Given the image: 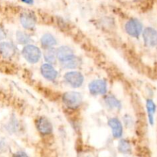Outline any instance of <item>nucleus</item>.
<instances>
[{
	"label": "nucleus",
	"instance_id": "0eeeda50",
	"mask_svg": "<svg viewBox=\"0 0 157 157\" xmlns=\"http://www.w3.org/2000/svg\"><path fill=\"white\" fill-rule=\"evenodd\" d=\"M36 127L38 131L43 135L50 134L52 132V124L45 117H40L37 120Z\"/></svg>",
	"mask_w": 157,
	"mask_h": 157
},
{
	"label": "nucleus",
	"instance_id": "ddd939ff",
	"mask_svg": "<svg viewBox=\"0 0 157 157\" xmlns=\"http://www.w3.org/2000/svg\"><path fill=\"white\" fill-rule=\"evenodd\" d=\"M41 43L44 47L47 48H51L52 46L56 44V39L53 35H50V34H45L41 37Z\"/></svg>",
	"mask_w": 157,
	"mask_h": 157
},
{
	"label": "nucleus",
	"instance_id": "6ab92c4d",
	"mask_svg": "<svg viewBox=\"0 0 157 157\" xmlns=\"http://www.w3.org/2000/svg\"><path fill=\"white\" fill-rule=\"evenodd\" d=\"M16 39L19 44H28L31 41V38L28 34L22 32H18L16 33Z\"/></svg>",
	"mask_w": 157,
	"mask_h": 157
},
{
	"label": "nucleus",
	"instance_id": "2eb2a0df",
	"mask_svg": "<svg viewBox=\"0 0 157 157\" xmlns=\"http://www.w3.org/2000/svg\"><path fill=\"white\" fill-rule=\"evenodd\" d=\"M105 103L110 108H116V109H121V104L116 98L113 96H107L105 98Z\"/></svg>",
	"mask_w": 157,
	"mask_h": 157
},
{
	"label": "nucleus",
	"instance_id": "4468645a",
	"mask_svg": "<svg viewBox=\"0 0 157 157\" xmlns=\"http://www.w3.org/2000/svg\"><path fill=\"white\" fill-rule=\"evenodd\" d=\"M147 113H148L149 121H150V124H153V117H154V113L156 112V105L152 100L149 99L147 101Z\"/></svg>",
	"mask_w": 157,
	"mask_h": 157
},
{
	"label": "nucleus",
	"instance_id": "f3484780",
	"mask_svg": "<svg viewBox=\"0 0 157 157\" xmlns=\"http://www.w3.org/2000/svg\"><path fill=\"white\" fill-rule=\"evenodd\" d=\"M63 66L67 68H76L79 65V60L74 55L62 62Z\"/></svg>",
	"mask_w": 157,
	"mask_h": 157
},
{
	"label": "nucleus",
	"instance_id": "f8f14e48",
	"mask_svg": "<svg viewBox=\"0 0 157 157\" xmlns=\"http://www.w3.org/2000/svg\"><path fill=\"white\" fill-rule=\"evenodd\" d=\"M57 58H58L61 63L64 62L67 59L70 58L71 57L74 56L73 51L67 46H62L60 47L57 50Z\"/></svg>",
	"mask_w": 157,
	"mask_h": 157
},
{
	"label": "nucleus",
	"instance_id": "20e7f679",
	"mask_svg": "<svg viewBox=\"0 0 157 157\" xmlns=\"http://www.w3.org/2000/svg\"><path fill=\"white\" fill-rule=\"evenodd\" d=\"M64 80L71 87H79L84 82V77L78 71H70L64 75Z\"/></svg>",
	"mask_w": 157,
	"mask_h": 157
},
{
	"label": "nucleus",
	"instance_id": "6e6552de",
	"mask_svg": "<svg viewBox=\"0 0 157 157\" xmlns=\"http://www.w3.org/2000/svg\"><path fill=\"white\" fill-rule=\"evenodd\" d=\"M20 22L25 29H32L35 27L36 19H35L34 15L29 13V12H25V13L21 14L20 16Z\"/></svg>",
	"mask_w": 157,
	"mask_h": 157
},
{
	"label": "nucleus",
	"instance_id": "423d86ee",
	"mask_svg": "<svg viewBox=\"0 0 157 157\" xmlns=\"http://www.w3.org/2000/svg\"><path fill=\"white\" fill-rule=\"evenodd\" d=\"M145 44L150 47L157 45V31L153 28H147L143 34Z\"/></svg>",
	"mask_w": 157,
	"mask_h": 157
},
{
	"label": "nucleus",
	"instance_id": "9b49d317",
	"mask_svg": "<svg viewBox=\"0 0 157 157\" xmlns=\"http://www.w3.org/2000/svg\"><path fill=\"white\" fill-rule=\"evenodd\" d=\"M15 53V47L10 42L0 43V54L4 58H11Z\"/></svg>",
	"mask_w": 157,
	"mask_h": 157
},
{
	"label": "nucleus",
	"instance_id": "1a4fd4ad",
	"mask_svg": "<svg viewBox=\"0 0 157 157\" xmlns=\"http://www.w3.org/2000/svg\"><path fill=\"white\" fill-rule=\"evenodd\" d=\"M109 127L111 128L113 136L115 138L121 137L123 134V127L121 121L117 118H111L108 121Z\"/></svg>",
	"mask_w": 157,
	"mask_h": 157
},
{
	"label": "nucleus",
	"instance_id": "dca6fc26",
	"mask_svg": "<svg viewBox=\"0 0 157 157\" xmlns=\"http://www.w3.org/2000/svg\"><path fill=\"white\" fill-rule=\"evenodd\" d=\"M44 58L48 64H52L55 62L57 58V52L53 48H47L44 53Z\"/></svg>",
	"mask_w": 157,
	"mask_h": 157
},
{
	"label": "nucleus",
	"instance_id": "39448f33",
	"mask_svg": "<svg viewBox=\"0 0 157 157\" xmlns=\"http://www.w3.org/2000/svg\"><path fill=\"white\" fill-rule=\"evenodd\" d=\"M107 90V83L103 80H94L89 84V90L92 94H104Z\"/></svg>",
	"mask_w": 157,
	"mask_h": 157
},
{
	"label": "nucleus",
	"instance_id": "9d476101",
	"mask_svg": "<svg viewBox=\"0 0 157 157\" xmlns=\"http://www.w3.org/2000/svg\"><path fill=\"white\" fill-rule=\"evenodd\" d=\"M41 75L49 81H54L58 76L57 71L50 64H44L41 67Z\"/></svg>",
	"mask_w": 157,
	"mask_h": 157
},
{
	"label": "nucleus",
	"instance_id": "aec40b11",
	"mask_svg": "<svg viewBox=\"0 0 157 157\" xmlns=\"http://www.w3.org/2000/svg\"><path fill=\"white\" fill-rule=\"evenodd\" d=\"M13 157H29V156H28L27 154H26L25 153H24V152H18V153H16L15 155H14Z\"/></svg>",
	"mask_w": 157,
	"mask_h": 157
},
{
	"label": "nucleus",
	"instance_id": "a211bd4d",
	"mask_svg": "<svg viewBox=\"0 0 157 157\" xmlns=\"http://www.w3.org/2000/svg\"><path fill=\"white\" fill-rule=\"evenodd\" d=\"M118 149H119V151L121 153H128L131 150V146H130V143L128 141L125 140H122L120 141Z\"/></svg>",
	"mask_w": 157,
	"mask_h": 157
},
{
	"label": "nucleus",
	"instance_id": "f257e3e1",
	"mask_svg": "<svg viewBox=\"0 0 157 157\" xmlns=\"http://www.w3.org/2000/svg\"><path fill=\"white\" fill-rule=\"evenodd\" d=\"M22 55L28 62L35 64L39 61L41 54V51L38 47L32 45V44H29L23 48Z\"/></svg>",
	"mask_w": 157,
	"mask_h": 157
},
{
	"label": "nucleus",
	"instance_id": "7ed1b4c3",
	"mask_svg": "<svg viewBox=\"0 0 157 157\" xmlns=\"http://www.w3.org/2000/svg\"><path fill=\"white\" fill-rule=\"evenodd\" d=\"M126 32L130 36L137 38L143 30V25L140 21L136 18H132L129 20L125 25Z\"/></svg>",
	"mask_w": 157,
	"mask_h": 157
},
{
	"label": "nucleus",
	"instance_id": "f03ea898",
	"mask_svg": "<svg viewBox=\"0 0 157 157\" xmlns=\"http://www.w3.org/2000/svg\"><path fill=\"white\" fill-rule=\"evenodd\" d=\"M63 102L70 108H76L82 102V96L78 92H67L63 96Z\"/></svg>",
	"mask_w": 157,
	"mask_h": 157
},
{
	"label": "nucleus",
	"instance_id": "4be33fe9",
	"mask_svg": "<svg viewBox=\"0 0 157 157\" xmlns=\"http://www.w3.org/2000/svg\"><path fill=\"white\" fill-rule=\"evenodd\" d=\"M21 1L26 4H32L33 3V0H21Z\"/></svg>",
	"mask_w": 157,
	"mask_h": 157
},
{
	"label": "nucleus",
	"instance_id": "412c9836",
	"mask_svg": "<svg viewBox=\"0 0 157 157\" xmlns=\"http://www.w3.org/2000/svg\"><path fill=\"white\" fill-rule=\"evenodd\" d=\"M6 32H5V31L3 30L1 27H0V41L4 39V38H6Z\"/></svg>",
	"mask_w": 157,
	"mask_h": 157
}]
</instances>
